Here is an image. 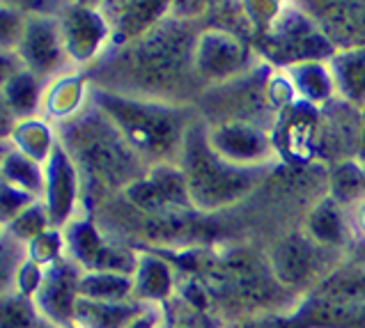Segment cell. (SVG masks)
<instances>
[{
    "label": "cell",
    "mask_w": 365,
    "mask_h": 328,
    "mask_svg": "<svg viewBox=\"0 0 365 328\" xmlns=\"http://www.w3.org/2000/svg\"><path fill=\"white\" fill-rule=\"evenodd\" d=\"M53 133L76 168L81 182L88 190L97 188L103 193V203L145 175V161L95 101L86 103L69 120L53 124Z\"/></svg>",
    "instance_id": "obj_1"
},
{
    "label": "cell",
    "mask_w": 365,
    "mask_h": 328,
    "mask_svg": "<svg viewBox=\"0 0 365 328\" xmlns=\"http://www.w3.org/2000/svg\"><path fill=\"white\" fill-rule=\"evenodd\" d=\"M24 12L26 21L16 44V56L24 62V67L44 83L65 76V71L74 67V62L67 53L58 12H51V9L48 12L24 9Z\"/></svg>",
    "instance_id": "obj_2"
},
{
    "label": "cell",
    "mask_w": 365,
    "mask_h": 328,
    "mask_svg": "<svg viewBox=\"0 0 365 328\" xmlns=\"http://www.w3.org/2000/svg\"><path fill=\"white\" fill-rule=\"evenodd\" d=\"M81 273L83 271L69 257H60L44 269V278L33 296L41 319H48L62 328L74 324Z\"/></svg>",
    "instance_id": "obj_3"
},
{
    "label": "cell",
    "mask_w": 365,
    "mask_h": 328,
    "mask_svg": "<svg viewBox=\"0 0 365 328\" xmlns=\"http://www.w3.org/2000/svg\"><path fill=\"white\" fill-rule=\"evenodd\" d=\"M58 19L65 35L67 53L74 65L97 58L101 39H106V16L92 12L86 5H60Z\"/></svg>",
    "instance_id": "obj_4"
},
{
    "label": "cell",
    "mask_w": 365,
    "mask_h": 328,
    "mask_svg": "<svg viewBox=\"0 0 365 328\" xmlns=\"http://www.w3.org/2000/svg\"><path fill=\"white\" fill-rule=\"evenodd\" d=\"M0 179L37 200L44 198V165L28 158L26 154H21L12 145L7 147L3 163H0Z\"/></svg>",
    "instance_id": "obj_5"
},
{
    "label": "cell",
    "mask_w": 365,
    "mask_h": 328,
    "mask_svg": "<svg viewBox=\"0 0 365 328\" xmlns=\"http://www.w3.org/2000/svg\"><path fill=\"white\" fill-rule=\"evenodd\" d=\"M44 88H46V83L39 81L35 73H30L24 67L7 81L3 94L19 120H30V118H39V106H41Z\"/></svg>",
    "instance_id": "obj_6"
},
{
    "label": "cell",
    "mask_w": 365,
    "mask_h": 328,
    "mask_svg": "<svg viewBox=\"0 0 365 328\" xmlns=\"http://www.w3.org/2000/svg\"><path fill=\"white\" fill-rule=\"evenodd\" d=\"M41 314L28 296L9 292L0 296V328H39Z\"/></svg>",
    "instance_id": "obj_7"
},
{
    "label": "cell",
    "mask_w": 365,
    "mask_h": 328,
    "mask_svg": "<svg viewBox=\"0 0 365 328\" xmlns=\"http://www.w3.org/2000/svg\"><path fill=\"white\" fill-rule=\"evenodd\" d=\"M51 227H53L51 225V216H48L44 203L39 200V203H35L33 207H28L24 214H19L3 232H7L9 237L21 241L24 246H30L37 237H41Z\"/></svg>",
    "instance_id": "obj_8"
},
{
    "label": "cell",
    "mask_w": 365,
    "mask_h": 328,
    "mask_svg": "<svg viewBox=\"0 0 365 328\" xmlns=\"http://www.w3.org/2000/svg\"><path fill=\"white\" fill-rule=\"evenodd\" d=\"M28 257V246L3 232L0 237V296L14 292L19 267Z\"/></svg>",
    "instance_id": "obj_9"
},
{
    "label": "cell",
    "mask_w": 365,
    "mask_h": 328,
    "mask_svg": "<svg viewBox=\"0 0 365 328\" xmlns=\"http://www.w3.org/2000/svg\"><path fill=\"white\" fill-rule=\"evenodd\" d=\"M35 203H39L37 198L24 193V190H19L12 184L0 179V227L5 230L19 214H24V211L28 207H33Z\"/></svg>",
    "instance_id": "obj_10"
},
{
    "label": "cell",
    "mask_w": 365,
    "mask_h": 328,
    "mask_svg": "<svg viewBox=\"0 0 365 328\" xmlns=\"http://www.w3.org/2000/svg\"><path fill=\"white\" fill-rule=\"evenodd\" d=\"M24 21L26 12L19 7V3H0V48L16 51Z\"/></svg>",
    "instance_id": "obj_11"
},
{
    "label": "cell",
    "mask_w": 365,
    "mask_h": 328,
    "mask_svg": "<svg viewBox=\"0 0 365 328\" xmlns=\"http://www.w3.org/2000/svg\"><path fill=\"white\" fill-rule=\"evenodd\" d=\"M21 69H24V62L16 56V51L0 48V90H3L7 86V81Z\"/></svg>",
    "instance_id": "obj_12"
},
{
    "label": "cell",
    "mask_w": 365,
    "mask_h": 328,
    "mask_svg": "<svg viewBox=\"0 0 365 328\" xmlns=\"http://www.w3.org/2000/svg\"><path fill=\"white\" fill-rule=\"evenodd\" d=\"M19 124V118L14 115V111L9 108V103L5 99L3 90H0V143H9L12 133Z\"/></svg>",
    "instance_id": "obj_13"
},
{
    "label": "cell",
    "mask_w": 365,
    "mask_h": 328,
    "mask_svg": "<svg viewBox=\"0 0 365 328\" xmlns=\"http://www.w3.org/2000/svg\"><path fill=\"white\" fill-rule=\"evenodd\" d=\"M39 328H62V326H58V324H53V322H48V319H41Z\"/></svg>",
    "instance_id": "obj_14"
},
{
    "label": "cell",
    "mask_w": 365,
    "mask_h": 328,
    "mask_svg": "<svg viewBox=\"0 0 365 328\" xmlns=\"http://www.w3.org/2000/svg\"><path fill=\"white\" fill-rule=\"evenodd\" d=\"M7 147H9V143H0V163H3V156L7 152Z\"/></svg>",
    "instance_id": "obj_15"
},
{
    "label": "cell",
    "mask_w": 365,
    "mask_h": 328,
    "mask_svg": "<svg viewBox=\"0 0 365 328\" xmlns=\"http://www.w3.org/2000/svg\"><path fill=\"white\" fill-rule=\"evenodd\" d=\"M0 237H3V227H0Z\"/></svg>",
    "instance_id": "obj_16"
}]
</instances>
